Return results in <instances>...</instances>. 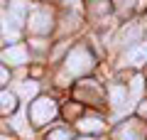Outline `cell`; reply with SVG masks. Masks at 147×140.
<instances>
[{
  "instance_id": "obj_1",
  "label": "cell",
  "mask_w": 147,
  "mask_h": 140,
  "mask_svg": "<svg viewBox=\"0 0 147 140\" xmlns=\"http://www.w3.org/2000/svg\"><path fill=\"white\" fill-rule=\"evenodd\" d=\"M91 67H93V57L88 54V49L76 47V49L69 52V57H66V74H71V76H81V74L91 71Z\"/></svg>"
},
{
  "instance_id": "obj_2",
  "label": "cell",
  "mask_w": 147,
  "mask_h": 140,
  "mask_svg": "<svg viewBox=\"0 0 147 140\" xmlns=\"http://www.w3.org/2000/svg\"><path fill=\"white\" fill-rule=\"evenodd\" d=\"M57 116V103L52 99H37L30 108V118L34 125H44Z\"/></svg>"
},
{
  "instance_id": "obj_3",
  "label": "cell",
  "mask_w": 147,
  "mask_h": 140,
  "mask_svg": "<svg viewBox=\"0 0 147 140\" xmlns=\"http://www.w3.org/2000/svg\"><path fill=\"white\" fill-rule=\"evenodd\" d=\"M52 30V15L47 10H34L30 15V32L32 35H47Z\"/></svg>"
},
{
  "instance_id": "obj_4",
  "label": "cell",
  "mask_w": 147,
  "mask_h": 140,
  "mask_svg": "<svg viewBox=\"0 0 147 140\" xmlns=\"http://www.w3.org/2000/svg\"><path fill=\"white\" fill-rule=\"evenodd\" d=\"M145 138V128L137 120H127L115 130V140H142Z\"/></svg>"
},
{
  "instance_id": "obj_5",
  "label": "cell",
  "mask_w": 147,
  "mask_h": 140,
  "mask_svg": "<svg viewBox=\"0 0 147 140\" xmlns=\"http://www.w3.org/2000/svg\"><path fill=\"white\" fill-rule=\"evenodd\" d=\"M0 57H3V62H7V64H25L27 62V49L22 44H10Z\"/></svg>"
},
{
  "instance_id": "obj_6",
  "label": "cell",
  "mask_w": 147,
  "mask_h": 140,
  "mask_svg": "<svg viewBox=\"0 0 147 140\" xmlns=\"http://www.w3.org/2000/svg\"><path fill=\"white\" fill-rule=\"evenodd\" d=\"M127 64H145L147 62V44H137L132 47V49H127V57H125Z\"/></svg>"
},
{
  "instance_id": "obj_7",
  "label": "cell",
  "mask_w": 147,
  "mask_h": 140,
  "mask_svg": "<svg viewBox=\"0 0 147 140\" xmlns=\"http://www.w3.org/2000/svg\"><path fill=\"white\" fill-rule=\"evenodd\" d=\"M17 108V96L12 91H3L0 93V111L3 113H12Z\"/></svg>"
},
{
  "instance_id": "obj_8",
  "label": "cell",
  "mask_w": 147,
  "mask_h": 140,
  "mask_svg": "<svg viewBox=\"0 0 147 140\" xmlns=\"http://www.w3.org/2000/svg\"><path fill=\"white\" fill-rule=\"evenodd\" d=\"M140 35H142L140 25H137V22H132V25H127L125 30L120 32V44H130V42H135Z\"/></svg>"
},
{
  "instance_id": "obj_9",
  "label": "cell",
  "mask_w": 147,
  "mask_h": 140,
  "mask_svg": "<svg viewBox=\"0 0 147 140\" xmlns=\"http://www.w3.org/2000/svg\"><path fill=\"white\" fill-rule=\"evenodd\" d=\"M79 128L84 130V133H100V130H103V120L100 118H81Z\"/></svg>"
},
{
  "instance_id": "obj_10",
  "label": "cell",
  "mask_w": 147,
  "mask_h": 140,
  "mask_svg": "<svg viewBox=\"0 0 147 140\" xmlns=\"http://www.w3.org/2000/svg\"><path fill=\"white\" fill-rule=\"evenodd\" d=\"M125 99H127V88H123V86H113L110 88V101H113L115 108L125 103Z\"/></svg>"
},
{
  "instance_id": "obj_11",
  "label": "cell",
  "mask_w": 147,
  "mask_h": 140,
  "mask_svg": "<svg viewBox=\"0 0 147 140\" xmlns=\"http://www.w3.org/2000/svg\"><path fill=\"white\" fill-rule=\"evenodd\" d=\"M22 15H25V0H15L10 7V17L12 22H22Z\"/></svg>"
},
{
  "instance_id": "obj_12",
  "label": "cell",
  "mask_w": 147,
  "mask_h": 140,
  "mask_svg": "<svg viewBox=\"0 0 147 140\" xmlns=\"http://www.w3.org/2000/svg\"><path fill=\"white\" fill-rule=\"evenodd\" d=\"M20 93L25 96V99L34 96V93H37V84H34V81H25V84H20Z\"/></svg>"
},
{
  "instance_id": "obj_13",
  "label": "cell",
  "mask_w": 147,
  "mask_h": 140,
  "mask_svg": "<svg viewBox=\"0 0 147 140\" xmlns=\"http://www.w3.org/2000/svg\"><path fill=\"white\" fill-rule=\"evenodd\" d=\"M130 91H132V99H137L142 93V76H135L132 79V86H130Z\"/></svg>"
},
{
  "instance_id": "obj_14",
  "label": "cell",
  "mask_w": 147,
  "mask_h": 140,
  "mask_svg": "<svg viewBox=\"0 0 147 140\" xmlns=\"http://www.w3.org/2000/svg\"><path fill=\"white\" fill-rule=\"evenodd\" d=\"M71 135H69V130H54V133H49L47 140H69Z\"/></svg>"
},
{
  "instance_id": "obj_15",
  "label": "cell",
  "mask_w": 147,
  "mask_h": 140,
  "mask_svg": "<svg viewBox=\"0 0 147 140\" xmlns=\"http://www.w3.org/2000/svg\"><path fill=\"white\" fill-rule=\"evenodd\" d=\"M7 79H10L7 69H5V67H0V86H3V84H7Z\"/></svg>"
},
{
  "instance_id": "obj_16",
  "label": "cell",
  "mask_w": 147,
  "mask_h": 140,
  "mask_svg": "<svg viewBox=\"0 0 147 140\" xmlns=\"http://www.w3.org/2000/svg\"><path fill=\"white\" fill-rule=\"evenodd\" d=\"M115 3H118V5H120V7H130L132 3H135V0H115Z\"/></svg>"
},
{
  "instance_id": "obj_17",
  "label": "cell",
  "mask_w": 147,
  "mask_h": 140,
  "mask_svg": "<svg viewBox=\"0 0 147 140\" xmlns=\"http://www.w3.org/2000/svg\"><path fill=\"white\" fill-rule=\"evenodd\" d=\"M66 5H71V7H81V0H66Z\"/></svg>"
},
{
  "instance_id": "obj_18",
  "label": "cell",
  "mask_w": 147,
  "mask_h": 140,
  "mask_svg": "<svg viewBox=\"0 0 147 140\" xmlns=\"http://www.w3.org/2000/svg\"><path fill=\"white\" fill-rule=\"evenodd\" d=\"M140 116H145V118H147V103H142V106H140Z\"/></svg>"
},
{
  "instance_id": "obj_19",
  "label": "cell",
  "mask_w": 147,
  "mask_h": 140,
  "mask_svg": "<svg viewBox=\"0 0 147 140\" xmlns=\"http://www.w3.org/2000/svg\"><path fill=\"white\" fill-rule=\"evenodd\" d=\"M0 140H7V138H5V135H0Z\"/></svg>"
}]
</instances>
